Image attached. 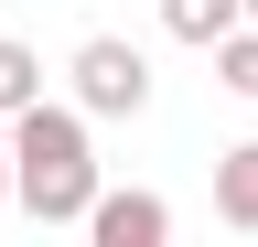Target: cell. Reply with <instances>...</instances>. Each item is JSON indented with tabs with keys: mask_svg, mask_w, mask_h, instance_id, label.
<instances>
[{
	"mask_svg": "<svg viewBox=\"0 0 258 247\" xmlns=\"http://www.w3.org/2000/svg\"><path fill=\"white\" fill-rule=\"evenodd\" d=\"M237 22H247V0H161V33L194 54H215V33H237Z\"/></svg>",
	"mask_w": 258,
	"mask_h": 247,
	"instance_id": "obj_5",
	"label": "cell"
},
{
	"mask_svg": "<svg viewBox=\"0 0 258 247\" xmlns=\"http://www.w3.org/2000/svg\"><path fill=\"white\" fill-rule=\"evenodd\" d=\"M247 22H258V0H247Z\"/></svg>",
	"mask_w": 258,
	"mask_h": 247,
	"instance_id": "obj_9",
	"label": "cell"
},
{
	"mask_svg": "<svg viewBox=\"0 0 258 247\" xmlns=\"http://www.w3.org/2000/svg\"><path fill=\"white\" fill-rule=\"evenodd\" d=\"M0 215H11V118H0Z\"/></svg>",
	"mask_w": 258,
	"mask_h": 247,
	"instance_id": "obj_8",
	"label": "cell"
},
{
	"mask_svg": "<svg viewBox=\"0 0 258 247\" xmlns=\"http://www.w3.org/2000/svg\"><path fill=\"white\" fill-rule=\"evenodd\" d=\"M64 97H76L86 118H140L151 108V54L118 43V33H86L76 65H64Z\"/></svg>",
	"mask_w": 258,
	"mask_h": 247,
	"instance_id": "obj_2",
	"label": "cell"
},
{
	"mask_svg": "<svg viewBox=\"0 0 258 247\" xmlns=\"http://www.w3.org/2000/svg\"><path fill=\"white\" fill-rule=\"evenodd\" d=\"M32 97H43V54H32V43H11V33H0V118H22Z\"/></svg>",
	"mask_w": 258,
	"mask_h": 247,
	"instance_id": "obj_7",
	"label": "cell"
},
{
	"mask_svg": "<svg viewBox=\"0 0 258 247\" xmlns=\"http://www.w3.org/2000/svg\"><path fill=\"white\" fill-rule=\"evenodd\" d=\"M97 118L76 97H32L11 118V204L32 215V226H86L97 204Z\"/></svg>",
	"mask_w": 258,
	"mask_h": 247,
	"instance_id": "obj_1",
	"label": "cell"
},
{
	"mask_svg": "<svg viewBox=\"0 0 258 247\" xmlns=\"http://www.w3.org/2000/svg\"><path fill=\"white\" fill-rule=\"evenodd\" d=\"M215 215H226L237 236H258V140H237V150L215 161Z\"/></svg>",
	"mask_w": 258,
	"mask_h": 247,
	"instance_id": "obj_4",
	"label": "cell"
},
{
	"mask_svg": "<svg viewBox=\"0 0 258 247\" xmlns=\"http://www.w3.org/2000/svg\"><path fill=\"white\" fill-rule=\"evenodd\" d=\"M215 86L258 108V22H237V33H215Z\"/></svg>",
	"mask_w": 258,
	"mask_h": 247,
	"instance_id": "obj_6",
	"label": "cell"
},
{
	"mask_svg": "<svg viewBox=\"0 0 258 247\" xmlns=\"http://www.w3.org/2000/svg\"><path fill=\"white\" fill-rule=\"evenodd\" d=\"M86 236H97V247H161V236H172V204H161V194H118V183H97Z\"/></svg>",
	"mask_w": 258,
	"mask_h": 247,
	"instance_id": "obj_3",
	"label": "cell"
}]
</instances>
